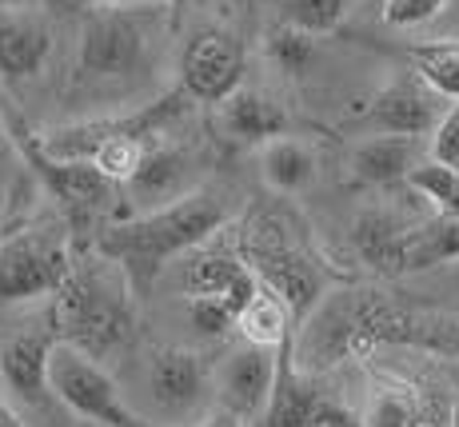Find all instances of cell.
I'll return each mask as SVG.
<instances>
[{"label": "cell", "mask_w": 459, "mask_h": 427, "mask_svg": "<svg viewBox=\"0 0 459 427\" xmlns=\"http://www.w3.org/2000/svg\"><path fill=\"white\" fill-rule=\"evenodd\" d=\"M228 220H232V204L220 192H184L160 208L100 228L96 252L136 280H152L164 264L196 252L216 232H224Z\"/></svg>", "instance_id": "cell-1"}, {"label": "cell", "mask_w": 459, "mask_h": 427, "mask_svg": "<svg viewBox=\"0 0 459 427\" xmlns=\"http://www.w3.org/2000/svg\"><path fill=\"white\" fill-rule=\"evenodd\" d=\"M168 4H92L76 44V80L128 84L144 76L160 48V21Z\"/></svg>", "instance_id": "cell-2"}, {"label": "cell", "mask_w": 459, "mask_h": 427, "mask_svg": "<svg viewBox=\"0 0 459 427\" xmlns=\"http://www.w3.org/2000/svg\"><path fill=\"white\" fill-rule=\"evenodd\" d=\"M128 272L108 268H73L68 283L56 292V311H52V332L60 344H73L88 355H108L125 348L132 336V300L125 288Z\"/></svg>", "instance_id": "cell-3"}, {"label": "cell", "mask_w": 459, "mask_h": 427, "mask_svg": "<svg viewBox=\"0 0 459 427\" xmlns=\"http://www.w3.org/2000/svg\"><path fill=\"white\" fill-rule=\"evenodd\" d=\"M73 256L56 228H16L0 236V308L56 296L73 275Z\"/></svg>", "instance_id": "cell-4"}, {"label": "cell", "mask_w": 459, "mask_h": 427, "mask_svg": "<svg viewBox=\"0 0 459 427\" xmlns=\"http://www.w3.org/2000/svg\"><path fill=\"white\" fill-rule=\"evenodd\" d=\"M52 391L56 399L76 412L88 423H100V427H168V423H152L144 415H136L128 407V399L120 396L117 379L100 368L96 355H88L73 344H60L52 352Z\"/></svg>", "instance_id": "cell-5"}, {"label": "cell", "mask_w": 459, "mask_h": 427, "mask_svg": "<svg viewBox=\"0 0 459 427\" xmlns=\"http://www.w3.org/2000/svg\"><path fill=\"white\" fill-rule=\"evenodd\" d=\"M244 65H248L244 40L220 24H204L180 44L176 88L192 104H220L236 88H244Z\"/></svg>", "instance_id": "cell-6"}, {"label": "cell", "mask_w": 459, "mask_h": 427, "mask_svg": "<svg viewBox=\"0 0 459 427\" xmlns=\"http://www.w3.org/2000/svg\"><path fill=\"white\" fill-rule=\"evenodd\" d=\"M16 148H21V156L32 164V172L44 180L48 196L60 204V216H65L76 232L96 228V220H100L104 212H108V204L120 196V184L108 180V176H104L92 160L48 156L37 140H32V132H29V140H21Z\"/></svg>", "instance_id": "cell-7"}, {"label": "cell", "mask_w": 459, "mask_h": 427, "mask_svg": "<svg viewBox=\"0 0 459 427\" xmlns=\"http://www.w3.org/2000/svg\"><path fill=\"white\" fill-rule=\"evenodd\" d=\"M244 260L252 264V272L260 275L264 288H272L292 316L299 319L304 311L324 296V272L316 260H307L299 248H292L284 236H252L244 240Z\"/></svg>", "instance_id": "cell-8"}, {"label": "cell", "mask_w": 459, "mask_h": 427, "mask_svg": "<svg viewBox=\"0 0 459 427\" xmlns=\"http://www.w3.org/2000/svg\"><path fill=\"white\" fill-rule=\"evenodd\" d=\"M252 427H351V415L335 407L312 379H304L292 363V340L280 348V368L272 396Z\"/></svg>", "instance_id": "cell-9"}, {"label": "cell", "mask_w": 459, "mask_h": 427, "mask_svg": "<svg viewBox=\"0 0 459 427\" xmlns=\"http://www.w3.org/2000/svg\"><path fill=\"white\" fill-rule=\"evenodd\" d=\"M212 368L204 355L188 348H156L148 355V396L156 412L172 427L176 420H188L200 404L208 399Z\"/></svg>", "instance_id": "cell-10"}, {"label": "cell", "mask_w": 459, "mask_h": 427, "mask_svg": "<svg viewBox=\"0 0 459 427\" xmlns=\"http://www.w3.org/2000/svg\"><path fill=\"white\" fill-rule=\"evenodd\" d=\"M180 288L188 300H216V304H228L240 316L244 304L260 292V275L252 272V264L244 256L200 244L196 252L184 256Z\"/></svg>", "instance_id": "cell-11"}, {"label": "cell", "mask_w": 459, "mask_h": 427, "mask_svg": "<svg viewBox=\"0 0 459 427\" xmlns=\"http://www.w3.org/2000/svg\"><path fill=\"white\" fill-rule=\"evenodd\" d=\"M447 96L436 92L420 73L400 76L368 104L364 124L372 132H392V136H431L436 124L444 120L447 112Z\"/></svg>", "instance_id": "cell-12"}, {"label": "cell", "mask_w": 459, "mask_h": 427, "mask_svg": "<svg viewBox=\"0 0 459 427\" xmlns=\"http://www.w3.org/2000/svg\"><path fill=\"white\" fill-rule=\"evenodd\" d=\"M276 368H280V348H260V344L244 340L240 348L228 352L224 363H220V371H216L224 412H232V415H240L244 423H252L272 396Z\"/></svg>", "instance_id": "cell-13"}, {"label": "cell", "mask_w": 459, "mask_h": 427, "mask_svg": "<svg viewBox=\"0 0 459 427\" xmlns=\"http://www.w3.org/2000/svg\"><path fill=\"white\" fill-rule=\"evenodd\" d=\"M52 352L56 332H24L0 348V388L24 407H48L52 391Z\"/></svg>", "instance_id": "cell-14"}, {"label": "cell", "mask_w": 459, "mask_h": 427, "mask_svg": "<svg viewBox=\"0 0 459 427\" xmlns=\"http://www.w3.org/2000/svg\"><path fill=\"white\" fill-rule=\"evenodd\" d=\"M216 120L228 140H236V144H255V148H264L268 140L288 132V112L280 109L272 96L252 92V88H236L228 100H220Z\"/></svg>", "instance_id": "cell-15"}, {"label": "cell", "mask_w": 459, "mask_h": 427, "mask_svg": "<svg viewBox=\"0 0 459 427\" xmlns=\"http://www.w3.org/2000/svg\"><path fill=\"white\" fill-rule=\"evenodd\" d=\"M52 57V29L40 16L8 13L0 16V76L32 80L44 73Z\"/></svg>", "instance_id": "cell-16"}, {"label": "cell", "mask_w": 459, "mask_h": 427, "mask_svg": "<svg viewBox=\"0 0 459 427\" xmlns=\"http://www.w3.org/2000/svg\"><path fill=\"white\" fill-rule=\"evenodd\" d=\"M351 180L368 184V188H387L411 176V168L420 164L416 136H392V132H376V136L359 140L351 148Z\"/></svg>", "instance_id": "cell-17"}, {"label": "cell", "mask_w": 459, "mask_h": 427, "mask_svg": "<svg viewBox=\"0 0 459 427\" xmlns=\"http://www.w3.org/2000/svg\"><path fill=\"white\" fill-rule=\"evenodd\" d=\"M411 224H403L395 212L368 208L351 224V248L379 275H403V248H408Z\"/></svg>", "instance_id": "cell-18"}, {"label": "cell", "mask_w": 459, "mask_h": 427, "mask_svg": "<svg viewBox=\"0 0 459 427\" xmlns=\"http://www.w3.org/2000/svg\"><path fill=\"white\" fill-rule=\"evenodd\" d=\"M184 184H188V156H184L180 148L156 144L140 160V168L132 172L125 192H128V200L136 204V212H148V208H160V204L176 200V196H184L188 192Z\"/></svg>", "instance_id": "cell-19"}, {"label": "cell", "mask_w": 459, "mask_h": 427, "mask_svg": "<svg viewBox=\"0 0 459 427\" xmlns=\"http://www.w3.org/2000/svg\"><path fill=\"white\" fill-rule=\"evenodd\" d=\"M260 176L272 192L299 196L316 184V152L296 136H276L260 148Z\"/></svg>", "instance_id": "cell-20"}, {"label": "cell", "mask_w": 459, "mask_h": 427, "mask_svg": "<svg viewBox=\"0 0 459 427\" xmlns=\"http://www.w3.org/2000/svg\"><path fill=\"white\" fill-rule=\"evenodd\" d=\"M292 308L276 296L272 288H264L244 304L240 319H236V332L244 336L248 344H260V348H284L292 340Z\"/></svg>", "instance_id": "cell-21"}, {"label": "cell", "mask_w": 459, "mask_h": 427, "mask_svg": "<svg viewBox=\"0 0 459 427\" xmlns=\"http://www.w3.org/2000/svg\"><path fill=\"white\" fill-rule=\"evenodd\" d=\"M459 260V216L439 212L428 224H416L408 232V248H403V272H423L436 264Z\"/></svg>", "instance_id": "cell-22"}, {"label": "cell", "mask_w": 459, "mask_h": 427, "mask_svg": "<svg viewBox=\"0 0 459 427\" xmlns=\"http://www.w3.org/2000/svg\"><path fill=\"white\" fill-rule=\"evenodd\" d=\"M264 52H268V60L284 76H304L307 68H312V60H316V32H307V29H299V24L284 21L280 29L268 32Z\"/></svg>", "instance_id": "cell-23"}, {"label": "cell", "mask_w": 459, "mask_h": 427, "mask_svg": "<svg viewBox=\"0 0 459 427\" xmlns=\"http://www.w3.org/2000/svg\"><path fill=\"white\" fill-rule=\"evenodd\" d=\"M408 184L423 196V200L436 204V212L459 216V164H444V160L428 156L411 168Z\"/></svg>", "instance_id": "cell-24"}, {"label": "cell", "mask_w": 459, "mask_h": 427, "mask_svg": "<svg viewBox=\"0 0 459 427\" xmlns=\"http://www.w3.org/2000/svg\"><path fill=\"white\" fill-rule=\"evenodd\" d=\"M343 13H348V0H284V21L316 32V37L340 29Z\"/></svg>", "instance_id": "cell-25"}, {"label": "cell", "mask_w": 459, "mask_h": 427, "mask_svg": "<svg viewBox=\"0 0 459 427\" xmlns=\"http://www.w3.org/2000/svg\"><path fill=\"white\" fill-rule=\"evenodd\" d=\"M447 4L452 0H387L384 24L387 29H420V24H431L436 16H444Z\"/></svg>", "instance_id": "cell-26"}, {"label": "cell", "mask_w": 459, "mask_h": 427, "mask_svg": "<svg viewBox=\"0 0 459 427\" xmlns=\"http://www.w3.org/2000/svg\"><path fill=\"white\" fill-rule=\"evenodd\" d=\"M428 152L436 160H444V164H459V100L447 104L444 120H439L436 132H431Z\"/></svg>", "instance_id": "cell-27"}, {"label": "cell", "mask_w": 459, "mask_h": 427, "mask_svg": "<svg viewBox=\"0 0 459 427\" xmlns=\"http://www.w3.org/2000/svg\"><path fill=\"white\" fill-rule=\"evenodd\" d=\"M364 427H411V407L395 396H379L368 412Z\"/></svg>", "instance_id": "cell-28"}, {"label": "cell", "mask_w": 459, "mask_h": 427, "mask_svg": "<svg viewBox=\"0 0 459 427\" xmlns=\"http://www.w3.org/2000/svg\"><path fill=\"white\" fill-rule=\"evenodd\" d=\"M196 427H244V420H240V415H232V412H216V420L196 423Z\"/></svg>", "instance_id": "cell-29"}, {"label": "cell", "mask_w": 459, "mask_h": 427, "mask_svg": "<svg viewBox=\"0 0 459 427\" xmlns=\"http://www.w3.org/2000/svg\"><path fill=\"white\" fill-rule=\"evenodd\" d=\"M92 4H136V0H92ZM140 4H168V8H176V4H188V0H140Z\"/></svg>", "instance_id": "cell-30"}, {"label": "cell", "mask_w": 459, "mask_h": 427, "mask_svg": "<svg viewBox=\"0 0 459 427\" xmlns=\"http://www.w3.org/2000/svg\"><path fill=\"white\" fill-rule=\"evenodd\" d=\"M0 427H24V420L4 404V399H0Z\"/></svg>", "instance_id": "cell-31"}, {"label": "cell", "mask_w": 459, "mask_h": 427, "mask_svg": "<svg viewBox=\"0 0 459 427\" xmlns=\"http://www.w3.org/2000/svg\"><path fill=\"white\" fill-rule=\"evenodd\" d=\"M13 156V140H8V128H4V120H0V164Z\"/></svg>", "instance_id": "cell-32"}, {"label": "cell", "mask_w": 459, "mask_h": 427, "mask_svg": "<svg viewBox=\"0 0 459 427\" xmlns=\"http://www.w3.org/2000/svg\"><path fill=\"white\" fill-rule=\"evenodd\" d=\"M24 4H32V0H0V8H24Z\"/></svg>", "instance_id": "cell-33"}, {"label": "cell", "mask_w": 459, "mask_h": 427, "mask_svg": "<svg viewBox=\"0 0 459 427\" xmlns=\"http://www.w3.org/2000/svg\"><path fill=\"white\" fill-rule=\"evenodd\" d=\"M452 427H459V396L452 399Z\"/></svg>", "instance_id": "cell-34"}]
</instances>
